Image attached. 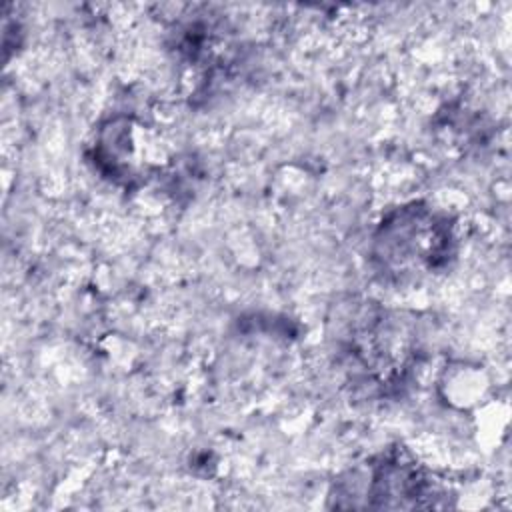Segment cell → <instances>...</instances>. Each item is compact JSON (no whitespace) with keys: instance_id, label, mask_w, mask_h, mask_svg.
Segmentation results:
<instances>
[{"instance_id":"obj_1","label":"cell","mask_w":512,"mask_h":512,"mask_svg":"<svg viewBox=\"0 0 512 512\" xmlns=\"http://www.w3.org/2000/svg\"><path fill=\"white\" fill-rule=\"evenodd\" d=\"M382 250L378 256L392 274L434 270L450 252L452 232L434 212L406 208L390 224L382 226Z\"/></svg>"}]
</instances>
